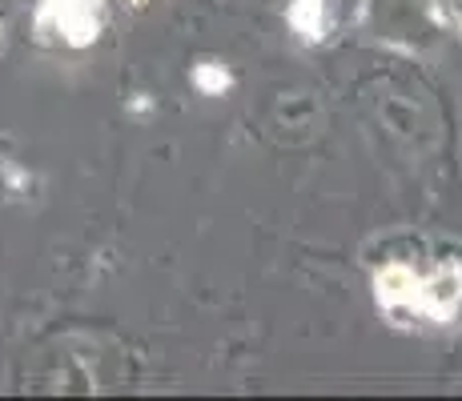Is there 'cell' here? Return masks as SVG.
<instances>
[{
	"mask_svg": "<svg viewBox=\"0 0 462 401\" xmlns=\"http://www.w3.org/2000/svg\"><path fill=\"white\" fill-rule=\"evenodd\" d=\"M462 305V269L447 265V269H434L430 278H419V314L434 321H450Z\"/></svg>",
	"mask_w": 462,
	"mask_h": 401,
	"instance_id": "2",
	"label": "cell"
},
{
	"mask_svg": "<svg viewBox=\"0 0 462 401\" xmlns=\"http://www.w3.org/2000/svg\"><path fill=\"white\" fill-rule=\"evenodd\" d=\"M458 24H462V0H458Z\"/></svg>",
	"mask_w": 462,
	"mask_h": 401,
	"instance_id": "6",
	"label": "cell"
},
{
	"mask_svg": "<svg viewBox=\"0 0 462 401\" xmlns=\"http://www.w3.org/2000/svg\"><path fill=\"white\" fill-rule=\"evenodd\" d=\"M193 85H198L206 96H221L229 88V73L217 65V60H201V65L193 68Z\"/></svg>",
	"mask_w": 462,
	"mask_h": 401,
	"instance_id": "5",
	"label": "cell"
},
{
	"mask_svg": "<svg viewBox=\"0 0 462 401\" xmlns=\"http://www.w3.org/2000/svg\"><path fill=\"white\" fill-rule=\"evenodd\" d=\"M374 293L386 314H419V273L406 265H386L374 278Z\"/></svg>",
	"mask_w": 462,
	"mask_h": 401,
	"instance_id": "3",
	"label": "cell"
},
{
	"mask_svg": "<svg viewBox=\"0 0 462 401\" xmlns=\"http://www.w3.org/2000/svg\"><path fill=\"white\" fill-rule=\"evenodd\" d=\"M101 8H105V0H41L37 32L60 37V41L77 44V49H85L101 32Z\"/></svg>",
	"mask_w": 462,
	"mask_h": 401,
	"instance_id": "1",
	"label": "cell"
},
{
	"mask_svg": "<svg viewBox=\"0 0 462 401\" xmlns=\"http://www.w3.org/2000/svg\"><path fill=\"white\" fill-rule=\"evenodd\" d=\"M290 24L301 41H318L326 32V0H294L290 5Z\"/></svg>",
	"mask_w": 462,
	"mask_h": 401,
	"instance_id": "4",
	"label": "cell"
}]
</instances>
